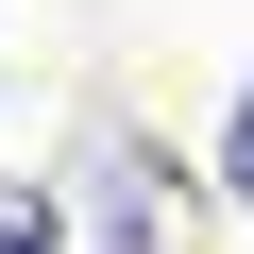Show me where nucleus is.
Here are the masks:
<instances>
[{"label":"nucleus","mask_w":254,"mask_h":254,"mask_svg":"<svg viewBox=\"0 0 254 254\" xmlns=\"http://www.w3.org/2000/svg\"><path fill=\"white\" fill-rule=\"evenodd\" d=\"M0 254H68V203L51 187H0Z\"/></svg>","instance_id":"1"},{"label":"nucleus","mask_w":254,"mask_h":254,"mask_svg":"<svg viewBox=\"0 0 254 254\" xmlns=\"http://www.w3.org/2000/svg\"><path fill=\"white\" fill-rule=\"evenodd\" d=\"M220 187H237V203H254V85H237V102H220Z\"/></svg>","instance_id":"2"}]
</instances>
